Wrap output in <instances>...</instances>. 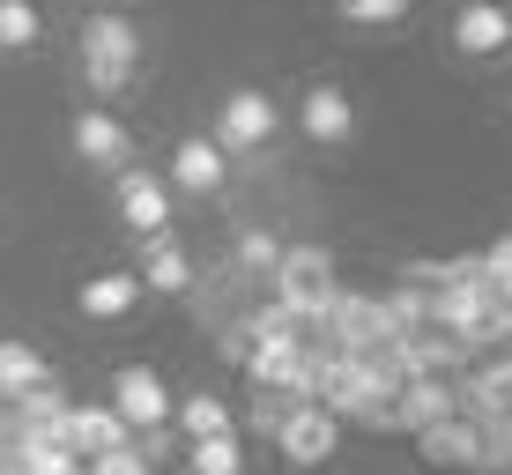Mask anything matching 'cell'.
I'll return each mask as SVG.
<instances>
[{"instance_id":"6da1fadb","label":"cell","mask_w":512,"mask_h":475,"mask_svg":"<svg viewBox=\"0 0 512 475\" xmlns=\"http://www.w3.org/2000/svg\"><path fill=\"white\" fill-rule=\"evenodd\" d=\"M134 60H141V30L127 23V15H90V23H82V75H90L97 97L127 90Z\"/></svg>"},{"instance_id":"7a4b0ae2","label":"cell","mask_w":512,"mask_h":475,"mask_svg":"<svg viewBox=\"0 0 512 475\" xmlns=\"http://www.w3.org/2000/svg\"><path fill=\"white\" fill-rule=\"evenodd\" d=\"M342 297L334 283V260L320 245H282V268H275V305H290L297 320H327V305Z\"/></svg>"},{"instance_id":"3957f363","label":"cell","mask_w":512,"mask_h":475,"mask_svg":"<svg viewBox=\"0 0 512 475\" xmlns=\"http://www.w3.org/2000/svg\"><path fill=\"white\" fill-rule=\"evenodd\" d=\"M112 416H119L134 438H141V431H171V386L156 379L149 364H127V372L112 379Z\"/></svg>"},{"instance_id":"277c9868","label":"cell","mask_w":512,"mask_h":475,"mask_svg":"<svg viewBox=\"0 0 512 475\" xmlns=\"http://www.w3.org/2000/svg\"><path fill=\"white\" fill-rule=\"evenodd\" d=\"M60 446L75 453V461H104V453H127L134 431L112 416V401H75L67 424H60Z\"/></svg>"},{"instance_id":"5b68a950","label":"cell","mask_w":512,"mask_h":475,"mask_svg":"<svg viewBox=\"0 0 512 475\" xmlns=\"http://www.w3.org/2000/svg\"><path fill=\"white\" fill-rule=\"evenodd\" d=\"M245 372H253V386H268V394L312 401V349L305 342H260V349H245Z\"/></svg>"},{"instance_id":"8992f818","label":"cell","mask_w":512,"mask_h":475,"mask_svg":"<svg viewBox=\"0 0 512 475\" xmlns=\"http://www.w3.org/2000/svg\"><path fill=\"white\" fill-rule=\"evenodd\" d=\"M275 446L290 453L297 468H320L334 461V446H342V424H334L327 409H312V401H297L290 416H282V431H275Z\"/></svg>"},{"instance_id":"52a82bcc","label":"cell","mask_w":512,"mask_h":475,"mask_svg":"<svg viewBox=\"0 0 512 475\" xmlns=\"http://www.w3.org/2000/svg\"><path fill=\"white\" fill-rule=\"evenodd\" d=\"M268 134H275V104L260 97V90L223 97V119H216V149H223V156H253Z\"/></svg>"},{"instance_id":"ba28073f","label":"cell","mask_w":512,"mask_h":475,"mask_svg":"<svg viewBox=\"0 0 512 475\" xmlns=\"http://www.w3.org/2000/svg\"><path fill=\"white\" fill-rule=\"evenodd\" d=\"M119 216L141 238H164L171 231V186L156 171H119Z\"/></svg>"},{"instance_id":"9c48e42d","label":"cell","mask_w":512,"mask_h":475,"mask_svg":"<svg viewBox=\"0 0 512 475\" xmlns=\"http://www.w3.org/2000/svg\"><path fill=\"white\" fill-rule=\"evenodd\" d=\"M453 416V379H401L394 386V424L401 431H431V424H446Z\"/></svg>"},{"instance_id":"30bf717a","label":"cell","mask_w":512,"mask_h":475,"mask_svg":"<svg viewBox=\"0 0 512 475\" xmlns=\"http://www.w3.org/2000/svg\"><path fill=\"white\" fill-rule=\"evenodd\" d=\"M75 156H82V164H97V171H127L134 134L119 127L112 112H82V119H75Z\"/></svg>"},{"instance_id":"8fae6325","label":"cell","mask_w":512,"mask_h":475,"mask_svg":"<svg viewBox=\"0 0 512 475\" xmlns=\"http://www.w3.org/2000/svg\"><path fill=\"white\" fill-rule=\"evenodd\" d=\"M453 45L475 52V60H490V52H505V45H512V15L498 8V0H468L461 23H453Z\"/></svg>"},{"instance_id":"7c38bea8","label":"cell","mask_w":512,"mask_h":475,"mask_svg":"<svg viewBox=\"0 0 512 475\" xmlns=\"http://www.w3.org/2000/svg\"><path fill=\"white\" fill-rule=\"evenodd\" d=\"M67 409H75V401L60 394V379H45V386H30V394L8 401V416H15V431H23V438H60Z\"/></svg>"},{"instance_id":"4fadbf2b","label":"cell","mask_w":512,"mask_h":475,"mask_svg":"<svg viewBox=\"0 0 512 475\" xmlns=\"http://www.w3.org/2000/svg\"><path fill=\"white\" fill-rule=\"evenodd\" d=\"M223 179H231V164H223V149L216 142H179V156H171V186H186V193H216Z\"/></svg>"},{"instance_id":"5bb4252c","label":"cell","mask_w":512,"mask_h":475,"mask_svg":"<svg viewBox=\"0 0 512 475\" xmlns=\"http://www.w3.org/2000/svg\"><path fill=\"white\" fill-rule=\"evenodd\" d=\"M416 453L431 468H475V424H468V416H446V424L416 431Z\"/></svg>"},{"instance_id":"9a60e30c","label":"cell","mask_w":512,"mask_h":475,"mask_svg":"<svg viewBox=\"0 0 512 475\" xmlns=\"http://www.w3.org/2000/svg\"><path fill=\"white\" fill-rule=\"evenodd\" d=\"M297 127H305L312 142H349L357 112H349V97H342V90H327V82H320V90H312L305 104H297Z\"/></svg>"},{"instance_id":"2e32d148","label":"cell","mask_w":512,"mask_h":475,"mask_svg":"<svg viewBox=\"0 0 512 475\" xmlns=\"http://www.w3.org/2000/svg\"><path fill=\"white\" fill-rule=\"evenodd\" d=\"M134 305H141V275H127V268L82 283V312H90V320H119V312H134Z\"/></svg>"},{"instance_id":"e0dca14e","label":"cell","mask_w":512,"mask_h":475,"mask_svg":"<svg viewBox=\"0 0 512 475\" xmlns=\"http://www.w3.org/2000/svg\"><path fill=\"white\" fill-rule=\"evenodd\" d=\"M171 424L186 431V446H201V438H231V409L216 394H186V401H171Z\"/></svg>"},{"instance_id":"ac0fdd59","label":"cell","mask_w":512,"mask_h":475,"mask_svg":"<svg viewBox=\"0 0 512 475\" xmlns=\"http://www.w3.org/2000/svg\"><path fill=\"white\" fill-rule=\"evenodd\" d=\"M193 283V268H186V253L171 245V231L164 238H149V260H141V290H164V297H179Z\"/></svg>"},{"instance_id":"d6986e66","label":"cell","mask_w":512,"mask_h":475,"mask_svg":"<svg viewBox=\"0 0 512 475\" xmlns=\"http://www.w3.org/2000/svg\"><path fill=\"white\" fill-rule=\"evenodd\" d=\"M45 357L30 342H0V401H15V394H30V386H45Z\"/></svg>"},{"instance_id":"ffe728a7","label":"cell","mask_w":512,"mask_h":475,"mask_svg":"<svg viewBox=\"0 0 512 475\" xmlns=\"http://www.w3.org/2000/svg\"><path fill=\"white\" fill-rule=\"evenodd\" d=\"M475 468L483 475H512V424L505 416H483V424H475Z\"/></svg>"},{"instance_id":"44dd1931","label":"cell","mask_w":512,"mask_h":475,"mask_svg":"<svg viewBox=\"0 0 512 475\" xmlns=\"http://www.w3.org/2000/svg\"><path fill=\"white\" fill-rule=\"evenodd\" d=\"M186 468H193V475H245L238 431H231V438H201V446H186Z\"/></svg>"},{"instance_id":"7402d4cb","label":"cell","mask_w":512,"mask_h":475,"mask_svg":"<svg viewBox=\"0 0 512 475\" xmlns=\"http://www.w3.org/2000/svg\"><path fill=\"white\" fill-rule=\"evenodd\" d=\"M38 45V8L30 0H0V52H23Z\"/></svg>"},{"instance_id":"603a6c76","label":"cell","mask_w":512,"mask_h":475,"mask_svg":"<svg viewBox=\"0 0 512 475\" xmlns=\"http://www.w3.org/2000/svg\"><path fill=\"white\" fill-rule=\"evenodd\" d=\"M290 409H297L290 394H268V386H253V416H245V424H253L260 438H275V431H282V416H290Z\"/></svg>"},{"instance_id":"cb8c5ba5","label":"cell","mask_w":512,"mask_h":475,"mask_svg":"<svg viewBox=\"0 0 512 475\" xmlns=\"http://www.w3.org/2000/svg\"><path fill=\"white\" fill-rule=\"evenodd\" d=\"M238 260H245V268H260V275H275V268H282L275 231H245V238H238Z\"/></svg>"},{"instance_id":"d4e9b609","label":"cell","mask_w":512,"mask_h":475,"mask_svg":"<svg viewBox=\"0 0 512 475\" xmlns=\"http://www.w3.org/2000/svg\"><path fill=\"white\" fill-rule=\"evenodd\" d=\"M349 23H401L409 15V0H342Z\"/></svg>"},{"instance_id":"484cf974","label":"cell","mask_w":512,"mask_h":475,"mask_svg":"<svg viewBox=\"0 0 512 475\" xmlns=\"http://www.w3.org/2000/svg\"><path fill=\"white\" fill-rule=\"evenodd\" d=\"M483 275H490V290H498V297H512V238H498L483 253Z\"/></svg>"},{"instance_id":"4316f807","label":"cell","mask_w":512,"mask_h":475,"mask_svg":"<svg viewBox=\"0 0 512 475\" xmlns=\"http://www.w3.org/2000/svg\"><path fill=\"white\" fill-rule=\"evenodd\" d=\"M82 475H149V461L127 446V453H104V461H82Z\"/></svg>"},{"instance_id":"83f0119b","label":"cell","mask_w":512,"mask_h":475,"mask_svg":"<svg viewBox=\"0 0 512 475\" xmlns=\"http://www.w3.org/2000/svg\"><path fill=\"white\" fill-rule=\"evenodd\" d=\"M0 416H8V401H0Z\"/></svg>"}]
</instances>
